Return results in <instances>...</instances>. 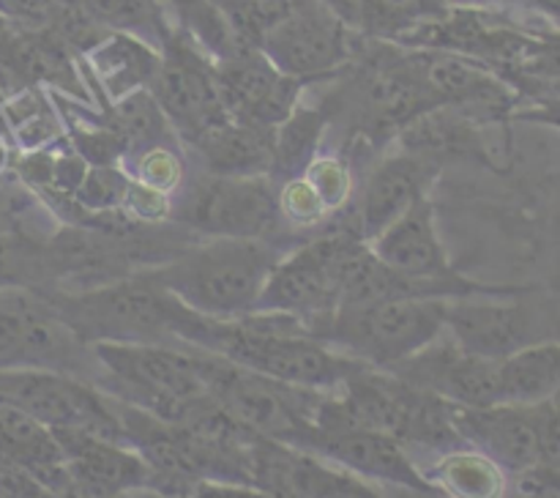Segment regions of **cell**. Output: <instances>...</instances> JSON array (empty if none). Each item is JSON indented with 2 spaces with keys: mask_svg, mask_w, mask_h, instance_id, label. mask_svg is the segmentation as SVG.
<instances>
[{
  "mask_svg": "<svg viewBox=\"0 0 560 498\" xmlns=\"http://www.w3.org/2000/svg\"><path fill=\"white\" fill-rule=\"evenodd\" d=\"M279 252L262 239H211L151 268L156 282L186 310L213 321H238L257 310Z\"/></svg>",
  "mask_w": 560,
  "mask_h": 498,
  "instance_id": "6da1fadb",
  "label": "cell"
},
{
  "mask_svg": "<svg viewBox=\"0 0 560 498\" xmlns=\"http://www.w3.org/2000/svg\"><path fill=\"white\" fill-rule=\"evenodd\" d=\"M91 350L98 364L96 386L156 419L178 425L197 399L208 397L200 350L189 345L96 343Z\"/></svg>",
  "mask_w": 560,
  "mask_h": 498,
  "instance_id": "7a4b0ae2",
  "label": "cell"
},
{
  "mask_svg": "<svg viewBox=\"0 0 560 498\" xmlns=\"http://www.w3.org/2000/svg\"><path fill=\"white\" fill-rule=\"evenodd\" d=\"M42 293V290H38ZM88 345L164 343L175 339L184 304L156 282L153 271H135L118 282L82 293H42Z\"/></svg>",
  "mask_w": 560,
  "mask_h": 498,
  "instance_id": "3957f363",
  "label": "cell"
},
{
  "mask_svg": "<svg viewBox=\"0 0 560 498\" xmlns=\"http://www.w3.org/2000/svg\"><path fill=\"white\" fill-rule=\"evenodd\" d=\"M448 299L399 296L359 310H337L317 337L375 370H392L446 332Z\"/></svg>",
  "mask_w": 560,
  "mask_h": 498,
  "instance_id": "277c9868",
  "label": "cell"
},
{
  "mask_svg": "<svg viewBox=\"0 0 560 498\" xmlns=\"http://www.w3.org/2000/svg\"><path fill=\"white\" fill-rule=\"evenodd\" d=\"M200 370L213 403L255 436L295 447L315 427L326 392L288 386L206 350H200Z\"/></svg>",
  "mask_w": 560,
  "mask_h": 498,
  "instance_id": "5b68a950",
  "label": "cell"
},
{
  "mask_svg": "<svg viewBox=\"0 0 560 498\" xmlns=\"http://www.w3.org/2000/svg\"><path fill=\"white\" fill-rule=\"evenodd\" d=\"M364 239L353 230H331L273 263L255 312H277L304 323L312 334L337 312L342 271Z\"/></svg>",
  "mask_w": 560,
  "mask_h": 498,
  "instance_id": "8992f818",
  "label": "cell"
},
{
  "mask_svg": "<svg viewBox=\"0 0 560 498\" xmlns=\"http://www.w3.org/2000/svg\"><path fill=\"white\" fill-rule=\"evenodd\" d=\"M0 397L47 430H77L126 441L115 399L88 378L58 370H0Z\"/></svg>",
  "mask_w": 560,
  "mask_h": 498,
  "instance_id": "52a82bcc",
  "label": "cell"
},
{
  "mask_svg": "<svg viewBox=\"0 0 560 498\" xmlns=\"http://www.w3.org/2000/svg\"><path fill=\"white\" fill-rule=\"evenodd\" d=\"M355 36L317 0H290L266 31L260 53L306 85L312 80L342 74L355 53Z\"/></svg>",
  "mask_w": 560,
  "mask_h": 498,
  "instance_id": "ba28073f",
  "label": "cell"
},
{
  "mask_svg": "<svg viewBox=\"0 0 560 498\" xmlns=\"http://www.w3.org/2000/svg\"><path fill=\"white\" fill-rule=\"evenodd\" d=\"M180 224L208 239H262L268 241L282 224L279 192L268 175H211L191 186L175 213Z\"/></svg>",
  "mask_w": 560,
  "mask_h": 498,
  "instance_id": "9c48e42d",
  "label": "cell"
},
{
  "mask_svg": "<svg viewBox=\"0 0 560 498\" xmlns=\"http://www.w3.org/2000/svg\"><path fill=\"white\" fill-rule=\"evenodd\" d=\"M326 397V394H323ZM295 449L310 452L348 474L361 476L372 485H397L405 490L432 493V485L413 463L408 449L386 432L350 425L326 410L320 399L315 427L295 443Z\"/></svg>",
  "mask_w": 560,
  "mask_h": 498,
  "instance_id": "30bf717a",
  "label": "cell"
},
{
  "mask_svg": "<svg viewBox=\"0 0 560 498\" xmlns=\"http://www.w3.org/2000/svg\"><path fill=\"white\" fill-rule=\"evenodd\" d=\"M148 91L167 115L175 135L195 142L202 131L228 120L217 85V63L180 31H173L162 49Z\"/></svg>",
  "mask_w": 560,
  "mask_h": 498,
  "instance_id": "8fae6325",
  "label": "cell"
},
{
  "mask_svg": "<svg viewBox=\"0 0 560 498\" xmlns=\"http://www.w3.org/2000/svg\"><path fill=\"white\" fill-rule=\"evenodd\" d=\"M530 296V293H528ZM525 296H465L448 299L446 337L465 354L506 359L528 345L558 339L541 326L539 312L523 304Z\"/></svg>",
  "mask_w": 560,
  "mask_h": 498,
  "instance_id": "7c38bea8",
  "label": "cell"
},
{
  "mask_svg": "<svg viewBox=\"0 0 560 498\" xmlns=\"http://www.w3.org/2000/svg\"><path fill=\"white\" fill-rule=\"evenodd\" d=\"M217 85L230 120L262 129H277L304 91V82L279 71L260 49L217 60Z\"/></svg>",
  "mask_w": 560,
  "mask_h": 498,
  "instance_id": "4fadbf2b",
  "label": "cell"
},
{
  "mask_svg": "<svg viewBox=\"0 0 560 498\" xmlns=\"http://www.w3.org/2000/svg\"><path fill=\"white\" fill-rule=\"evenodd\" d=\"M402 381L438 394L446 403L463 408H490L501 405V386H498V359L465 354L446 334L427 345L410 359L392 367Z\"/></svg>",
  "mask_w": 560,
  "mask_h": 498,
  "instance_id": "5bb4252c",
  "label": "cell"
},
{
  "mask_svg": "<svg viewBox=\"0 0 560 498\" xmlns=\"http://www.w3.org/2000/svg\"><path fill=\"white\" fill-rule=\"evenodd\" d=\"M71 479L88 498H115L153 487V471L135 447L91 432L55 430Z\"/></svg>",
  "mask_w": 560,
  "mask_h": 498,
  "instance_id": "9a60e30c",
  "label": "cell"
},
{
  "mask_svg": "<svg viewBox=\"0 0 560 498\" xmlns=\"http://www.w3.org/2000/svg\"><path fill=\"white\" fill-rule=\"evenodd\" d=\"M454 427L465 447L490 458L503 474H528L539 465V432L534 405H454Z\"/></svg>",
  "mask_w": 560,
  "mask_h": 498,
  "instance_id": "2e32d148",
  "label": "cell"
},
{
  "mask_svg": "<svg viewBox=\"0 0 560 498\" xmlns=\"http://www.w3.org/2000/svg\"><path fill=\"white\" fill-rule=\"evenodd\" d=\"M438 173H441V164L413 157V153L402 151L397 157L381 159L366 178L353 224H348V230H353L359 239L370 244L394 219L402 217L413 202H419L421 197H430L427 192H430Z\"/></svg>",
  "mask_w": 560,
  "mask_h": 498,
  "instance_id": "e0dca14e",
  "label": "cell"
},
{
  "mask_svg": "<svg viewBox=\"0 0 560 498\" xmlns=\"http://www.w3.org/2000/svg\"><path fill=\"white\" fill-rule=\"evenodd\" d=\"M370 250L383 266L402 277L421 279V282L457 277L448 263L446 246L438 235L435 206L430 197H421L402 217L394 219L381 235L370 241Z\"/></svg>",
  "mask_w": 560,
  "mask_h": 498,
  "instance_id": "ac0fdd59",
  "label": "cell"
},
{
  "mask_svg": "<svg viewBox=\"0 0 560 498\" xmlns=\"http://www.w3.org/2000/svg\"><path fill=\"white\" fill-rule=\"evenodd\" d=\"M481 120L470 115L468 109L452 107V104H438L427 109L419 118L410 120L399 129V148L413 157L430 159L443 164L448 159H479L487 162L490 153L481 137Z\"/></svg>",
  "mask_w": 560,
  "mask_h": 498,
  "instance_id": "d6986e66",
  "label": "cell"
},
{
  "mask_svg": "<svg viewBox=\"0 0 560 498\" xmlns=\"http://www.w3.org/2000/svg\"><path fill=\"white\" fill-rule=\"evenodd\" d=\"M211 175H268L273 164V129L222 120L189 142Z\"/></svg>",
  "mask_w": 560,
  "mask_h": 498,
  "instance_id": "ffe728a7",
  "label": "cell"
},
{
  "mask_svg": "<svg viewBox=\"0 0 560 498\" xmlns=\"http://www.w3.org/2000/svg\"><path fill=\"white\" fill-rule=\"evenodd\" d=\"M85 58L107 91L109 102H118L126 93L151 85L159 66V49L126 33H107L96 47L88 49Z\"/></svg>",
  "mask_w": 560,
  "mask_h": 498,
  "instance_id": "44dd1931",
  "label": "cell"
},
{
  "mask_svg": "<svg viewBox=\"0 0 560 498\" xmlns=\"http://www.w3.org/2000/svg\"><path fill=\"white\" fill-rule=\"evenodd\" d=\"M501 405H536L560 392V339L528 345L498 359Z\"/></svg>",
  "mask_w": 560,
  "mask_h": 498,
  "instance_id": "7402d4cb",
  "label": "cell"
},
{
  "mask_svg": "<svg viewBox=\"0 0 560 498\" xmlns=\"http://www.w3.org/2000/svg\"><path fill=\"white\" fill-rule=\"evenodd\" d=\"M328 115L299 104L282 124L273 129V164L268 178L273 184H288L301 178L320 151Z\"/></svg>",
  "mask_w": 560,
  "mask_h": 498,
  "instance_id": "603a6c76",
  "label": "cell"
},
{
  "mask_svg": "<svg viewBox=\"0 0 560 498\" xmlns=\"http://www.w3.org/2000/svg\"><path fill=\"white\" fill-rule=\"evenodd\" d=\"M427 482L432 490H443L448 498H503V490H506L503 471L470 447L443 454Z\"/></svg>",
  "mask_w": 560,
  "mask_h": 498,
  "instance_id": "cb8c5ba5",
  "label": "cell"
},
{
  "mask_svg": "<svg viewBox=\"0 0 560 498\" xmlns=\"http://www.w3.org/2000/svg\"><path fill=\"white\" fill-rule=\"evenodd\" d=\"M107 33H126L162 49L175 27H170L159 0H77Z\"/></svg>",
  "mask_w": 560,
  "mask_h": 498,
  "instance_id": "d4e9b609",
  "label": "cell"
},
{
  "mask_svg": "<svg viewBox=\"0 0 560 498\" xmlns=\"http://www.w3.org/2000/svg\"><path fill=\"white\" fill-rule=\"evenodd\" d=\"M107 124L124 137L126 146H129V153L148 146H159V142H167V135L173 131L167 115L162 113V107H159V102L153 99V93L148 88L126 93L124 99L113 102Z\"/></svg>",
  "mask_w": 560,
  "mask_h": 498,
  "instance_id": "484cf974",
  "label": "cell"
},
{
  "mask_svg": "<svg viewBox=\"0 0 560 498\" xmlns=\"http://www.w3.org/2000/svg\"><path fill=\"white\" fill-rule=\"evenodd\" d=\"M0 124L25 151L47 148L60 137V118L55 115L52 104L33 88L5 99L0 107Z\"/></svg>",
  "mask_w": 560,
  "mask_h": 498,
  "instance_id": "4316f807",
  "label": "cell"
},
{
  "mask_svg": "<svg viewBox=\"0 0 560 498\" xmlns=\"http://www.w3.org/2000/svg\"><path fill=\"white\" fill-rule=\"evenodd\" d=\"M170 5H173L175 16H178L175 31L191 38L213 63L241 53L228 20H224V14L213 0H170Z\"/></svg>",
  "mask_w": 560,
  "mask_h": 498,
  "instance_id": "83f0119b",
  "label": "cell"
},
{
  "mask_svg": "<svg viewBox=\"0 0 560 498\" xmlns=\"http://www.w3.org/2000/svg\"><path fill=\"white\" fill-rule=\"evenodd\" d=\"M448 5L443 0H364L361 36L399 42L413 27L435 20Z\"/></svg>",
  "mask_w": 560,
  "mask_h": 498,
  "instance_id": "f1b7e54d",
  "label": "cell"
},
{
  "mask_svg": "<svg viewBox=\"0 0 560 498\" xmlns=\"http://www.w3.org/2000/svg\"><path fill=\"white\" fill-rule=\"evenodd\" d=\"M131 175L120 170V164H88V173L71 200L91 213L120 211L129 195Z\"/></svg>",
  "mask_w": 560,
  "mask_h": 498,
  "instance_id": "f546056e",
  "label": "cell"
},
{
  "mask_svg": "<svg viewBox=\"0 0 560 498\" xmlns=\"http://www.w3.org/2000/svg\"><path fill=\"white\" fill-rule=\"evenodd\" d=\"M129 157L137 159V167L131 178L140 181L142 186H151V189L162 192V195L173 192L180 184V178H184V164L175 157V151H170L167 142L140 148V151L129 153Z\"/></svg>",
  "mask_w": 560,
  "mask_h": 498,
  "instance_id": "4dcf8cb0",
  "label": "cell"
},
{
  "mask_svg": "<svg viewBox=\"0 0 560 498\" xmlns=\"http://www.w3.org/2000/svg\"><path fill=\"white\" fill-rule=\"evenodd\" d=\"M301 178H304L306 184L312 186V192L320 197L326 211L342 206L345 197H348V167H345L342 162H337V159L317 157Z\"/></svg>",
  "mask_w": 560,
  "mask_h": 498,
  "instance_id": "1f68e13d",
  "label": "cell"
},
{
  "mask_svg": "<svg viewBox=\"0 0 560 498\" xmlns=\"http://www.w3.org/2000/svg\"><path fill=\"white\" fill-rule=\"evenodd\" d=\"M63 0H0V20L22 31H52Z\"/></svg>",
  "mask_w": 560,
  "mask_h": 498,
  "instance_id": "d6a6232c",
  "label": "cell"
},
{
  "mask_svg": "<svg viewBox=\"0 0 560 498\" xmlns=\"http://www.w3.org/2000/svg\"><path fill=\"white\" fill-rule=\"evenodd\" d=\"M536 432H539V465L560 471V392L534 405Z\"/></svg>",
  "mask_w": 560,
  "mask_h": 498,
  "instance_id": "836d02e7",
  "label": "cell"
},
{
  "mask_svg": "<svg viewBox=\"0 0 560 498\" xmlns=\"http://www.w3.org/2000/svg\"><path fill=\"white\" fill-rule=\"evenodd\" d=\"M512 118L528 120V124L550 126L560 131V99L558 96H534L528 107H517Z\"/></svg>",
  "mask_w": 560,
  "mask_h": 498,
  "instance_id": "e575fe53",
  "label": "cell"
},
{
  "mask_svg": "<svg viewBox=\"0 0 560 498\" xmlns=\"http://www.w3.org/2000/svg\"><path fill=\"white\" fill-rule=\"evenodd\" d=\"M331 16H337L348 31L361 33L364 25V0H317Z\"/></svg>",
  "mask_w": 560,
  "mask_h": 498,
  "instance_id": "d590c367",
  "label": "cell"
},
{
  "mask_svg": "<svg viewBox=\"0 0 560 498\" xmlns=\"http://www.w3.org/2000/svg\"><path fill=\"white\" fill-rule=\"evenodd\" d=\"M523 487L528 493H550V496L560 498V471L536 465L534 471L523 474Z\"/></svg>",
  "mask_w": 560,
  "mask_h": 498,
  "instance_id": "8d00e7d4",
  "label": "cell"
},
{
  "mask_svg": "<svg viewBox=\"0 0 560 498\" xmlns=\"http://www.w3.org/2000/svg\"><path fill=\"white\" fill-rule=\"evenodd\" d=\"M446 5H459V9H492L503 0H443Z\"/></svg>",
  "mask_w": 560,
  "mask_h": 498,
  "instance_id": "74e56055",
  "label": "cell"
},
{
  "mask_svg": "<svg viewBox=\"0 0 560 498\" xmlns=\"http://www.w3.org/2000/svg\"><path fill=\"white\" fill-rule=\"evenodd\" d=\"M536 9H541L545 14H550L556 20V25L560 27V0H530Z\"/></svg>",
  "mask_w": 560,
  "mask_h": 498,
  "instance_id": "f35d334b",
  "label": "cell"
},
{
  "mask_svg": "<svg viewBox=\"0 0 560 498\" xmlns=\"http://www.w3.org/2000/svg\"><path fill=\"white\" fill-rule=\"evenodd\" d=\"M11 285V268H9V257H5V250L0 246V288H9Z\"/></svg>",
  "mask_w": 560,
  "mask_h": 498,
  "instance_id": "ab89813d",
  "label": "cell"
},
{
  "mask_svg": "<svg viewBox=\"0 0 560 498\" xmlns=\"http://www.w3.org/2000/svg\"><path fill=\"white\" fill-rule=\"evenodd\" d=\"M3 137H5V129H3V126H0V170H3L5 164H9V148H5Z\"/></svg>",
  "mask_w": 560,
  "mask_h": 498,
  "instance_id": "60d3db41",
  "label": "cell"
},
{
  "mask_svg": "<svg viewBox=\"0 0 560 498\" xmlns=\"http://www.w3.org/2000/svg\"><path fill=\"white\" fill-rule=\"evenodd\" d=\"M3 102H5V93H3V88H0V107H3ZM3 126V124H0Z\"/></svg>",
  "mask_w": 560,
  "mask_h": 498,
  "instance_id": "b9f144b4",
  "label": "cell"
}]
</instances>
